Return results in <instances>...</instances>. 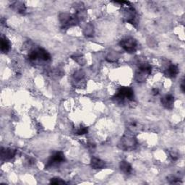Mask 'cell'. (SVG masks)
Instances as JSON below:
<instances>
[{"label":"cell","mask_w":185,"mask_h":185,"mask_svg":"<svg viewBox=\"0 0 185 185\" xmlns=\"http://www.w3.org/2000/svg\"><path fill=\"white\" fill-rule=\"evenodd\" d=\"M29 59L31 61H36L39 59L41 61H47L51 59L49 53L43 48H38L36 50L32 51L29 54Z\"/></svg>","instance_id":"cell-1"},{"label":"cell","mask_w":185,"mask_h":185,"mask_svg":"<svg viewBox=\"0 0 185 185\" xmlns=\"http://www.w3.org/2000/svg\"><path fill=\"white\" fill-rule=\"evenodd\" d=\"M115 98L116 99H118L120 101H124L125 99H127L129 101H133L134 92L129 88H122L120 89L117 94L115 96Z\"/></svg>","instance_id":"cell-2"},{"label":"cell","mask_w":185,"mask_h":185,"mask_svg":"<svg viewBox=\"0 0 185 185\" xmlns=\"http://www.w3.org/2000/svg\"><path fill=\"white\" fill-rule=\"evenodd\" d=\"M120 45L126 52L133 53L137 48V41L133 38H127L121 41Z\"/></svg>","instance_id":"cell-3"},{"label":"cell","mask_w":185,"mask_h":185,"mask_svg":"<svg viewBox=\"0 0 185 185\" xmlns=\"http://www.w3.org/2000/svg\"><path fill=\"white\" fill-rule=\"evenodd\" d=\"M65 159V156H64L63 153H61V152H56V153L51 156L50 159L48 160L46 167L48 168V167H52L53 166H55V165H58L61 164V163H62Z\"/></svg>","instance_id":"cell-4"},{"label":"cell","mask_w":185,"mask_h":185,"mask_svg":"<svg viewBox=\"0 0 185 185\" xmlns=\"http://www.w3.org/2000/svg\"><path fill=\"white\" fill-rule=\"evenodd\" d=\"M161 103L165 108L171 109L174 103V97L171 95H166L161 98Z\"/></svg>","instance_id":"cell-5"},{"label":"cell","mask_w":185,"mask_h":185,"mask_svg":"<svg viewBox=\"0 0 185 185\" xmlns=\"http://www.w3.org/2000/svg\"><path fill=\"white\" fill-rule=\"evenodd\" d=\"M179 73V68L177 65H171L165 71V75L169 78H175Z\"/></svg>","instance_id":"cell-6"},{"label":"cell","mask_w":185,"mask_h":185,"mask_svg":"<svg viewBox=\"0 0 185 185\" xmlns=\"http://www.w3.org/2000/svg\"><path fill=\"white\" fill-rule=\"evenodd\" d=\"M91 165L92 168L95 169H102L105 166V163L101 160V159L97 158H92L91 159Z\"/></svg>","instance_id":"cell-7"},{"label":"cell","mask_w":185,"mask_h":185,"mask_svg":"<svg viewBox=\"0 0 185 185\" xmlns=\"http://www.w3.org/2000/svg\"><path fill=\"white\" fill-rule=\"evenodd\" d=\"M15 153H16V152H15V150L13 149L8 148V149H5L4 151V150H2V157L5 158V159H10V158L14 157Z\"/></svg>","instance_id":"cell-8"},{"label":"cell","mask_w":185,"mask_h":185,"mask_svg":"<svg viewBox=\"0 0 185 185\" xmlns=\"http://www.w3.org/2000/svg\"><path fill=\"white\" fill-rule=\"evenodd\" d=\"M120 166L121 170H122L124 173L126 174H129L131 173L132 166L128 162L124 161V160H123V161H121L120 164Z\"/></svg>","instance_id":"cell-9"},{"label":"cell","mask_w":185,"mask_h":185,"mask_svg":"<svg viewBox=\"0 0 185 185\" xmlns=\"http://www.w3.org/2000/svg\"><path fill=\"white\" fill-rule=\"evenodd\" d=\"M10 48V44L9 41L6 38L2 37L1 40V50L2 52H7Z\"/></svg>","instance_id":"cell-10"},{"label":"cell","mask_w":185,"mask_h":185,"mask_svg":"<svg viewBox=\"0 0 185 185\" xmlns=\"http://www.w3.org/2000/svg\"><path fill=\"white\" fill-rule=\"evenodd\" d=\"M123 145L125 147V148H129V147H133L135 144V141L134 138H126L123 140Z\"/></svg>","instance_id":"cell-11"},{"label":"cell","mask_w":185,"mask_h":185,"mask_svg":"<svg viewBox=\"0 0 185 185\" xmlns=\"http://www.w3.org/2000/svg\"><path fill=\"white\" fill-rule=\"evenodd\" d=\"M84 76H85L84 72H83V70H81L76 71L75 73H74V78H75L76 80H80L81 79H83V78H84Z\"/></svg>","instance_id":"cell-12"},{"label":"cell","mask_w":185,"mask_h":185,"mask_svg":"<svg viewBox=\"0 0 185 185\" xmlns=\"http://www.w3.org/2000/svg\"><path fill=\"white\" fill-rule=\"evenodd\" d=\"M51 184H65V182L62 179H59V178H53V179H51Z\"/></svg>","instance_id":"cell-13"},{"label":"cell","mask_w":185,"mask_h":185,"mask_svg":"<svg viewBox=\"0 0 185 185\" xmlns=\"http://www.w3.org/2000/svg\"><path fill=\"white\" fill-rule=\"evenodd\" d=\"M76 133H77V135H85V134L88 133L87 127H80V128L78 129V131H77Z\"/></svg>","instance_id":"cell-14"},{"label":"cell","mask_w":185,"mask_h":185,"mask_svg":"<svg viewBox=\"0 0 185 185\" xmlns=\"http://www.w3.org/2000/svg\"><path fill=\"white\" fill-rule=\"evenodd\" d=\"M152 92H153V96H156V95L158 94V89H153V91H152Z\"/></svg>","instance_id":"cell-15"}]
</instances>
